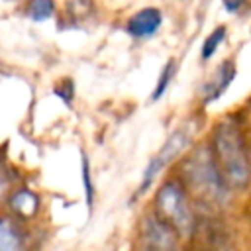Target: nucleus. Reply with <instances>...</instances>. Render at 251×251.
<instances>
[{"instance_id":"1","label":"nucleus","mask_w":251,"mask_h":251,"mask_svg":"<svg viewBox=\"0 0 251 251\" xmlns=\"http://www.w3.org/2000/svg\"><path fill=\"white\" fill-rule=\"evenodd\" d=\"M186 178L192 190L212 204H224L227 192L222 184L220 171L214 163V157L206 145H200L192 151L190 159L186 161Z\"/></svg>"},{"instance_id":"12","label":"nucleus","mask_w":251,"mask_h":251,"mask_svg":"<svg viewBox=\"0 0 251 251\" xmlns=\"http://www.w3.org/2000/svg\"><path fill=\"white\" fill-rule=\"evenodd\" d=\"M226 39V25H218L206 39H204V43H202V49H200V57L206 61V59H210L214 53H216V49L220 47V43Z\"/></svg>"},{"instance_id":"6","label":"nucleus","mask_w":251,"mask_h":251,"mask_svg":"<svg viewBox=\"0 0 251 251\" xmlns=\"http://www.w3.org/2000/svg\"><path fill=\"white\" fill-rule=\"evenodd\" d=\"M161 24H163V14L159 8H143L126 22L124 29L127 35L135 39H147L159 31Z\"/></svg>"},{"instance_id":"5","label":"nucleus","mask_w":251,"mask_h":251,"mask_svg":"<svg viewBox=\"0 0 251 251\" xmlns=\"http://www.w3.org/2000/svg\"><path fill=\"white\" fill-rule=\"evenodd\" d=\"M145 243L153 249H173L176 245L173 226L159 216H145L141 224Z\"/></svg>"},{"instance_id":"13","label":"nucleus","mask_w":251,"mask_h":251,"mask_svg":"<svg viewBox=\"0 0 251 251\" xmlns=\"http://www.w3.org/2000/svg\"><path fill=\"white\" fill-rule=\"evenodd\" d=\"M82 182H84V192H86V208H88V214H90L92 212V202H94V186H92V180H90V165H88L86 155H82Z\"/></svg>"},{"instance_id":"11","label":"nucleus","mask_w":251,"mask_h":251,"mask_svg":"<svg viewBox=\"0 0 251 251\" xmlns=\"http://www.w3.org/2000/svg\"><path fill=\"white\" fill-rule=\"evenodd\" d=\"M20 245H22V241H20L16 227L10 224L8 218H4L0 224V249L2 251H16V249H20Z\"/></svg>"},{"instance_id":"3","label":"nucleus","mask_w":251,"mask_h":251,"mask_svg":"<svg viewBox=\"0 0 251 251\" xmlns=\"http://www.w3.org/2000/svg\"><path fill=\"white\" fill-rule=\"evenodd\" d=\"M155 202H157V210L163 216V220H167L178 231L180 237H188L192 233V226H194L192 212H190L184 192L180 190L176 182H165L159 188Z\"/></svg>"},{"instance_id":"4","label":"nucleus","mask_w":251,"mask_h":251,"mask_svg":"<svg viewBox=\"0 0 251 251\" xmlns=\"http://www.w3.org/2000/svg\"><path fill=\"white\" fill-rule=\"evenodd\" d=\"M192 135H194V129H192V126H188V124L182 126V127H178L175 133L169 135V139L165 141V145L161 147V151H159V153L149 161V165L145 167L143 178H141V184H139L135 196H141V194H145V192L151 188V184L155 182L157 175H159L173 159H176V157L188 147Z\"/></svg>"},{"instance_id":"15","label":"nucleus","mask_w":251,"mask_h":251,"mask_svg":"<svg viewBox=\"0 0 251 251\" xmlns=\"http://www.w3.org/2000/svg\"><path fill=\"white\" fill-rule=\"evenodd\" d=\"M245 0H224V6L227 12H239V8L243 6Z\"/></svg>"},{"instance_id":"9","label":"nucleus","mask_w":251,"mask_h":251,"mask_svg":"<svg viewBox=\"0 0 251 251\" xmlns=\"http://www.w3.org/2000/svg\"><path fill=\"white\" fill-rule=\"evenodd\" d=\"M55 14L53 0H29L27 2V18L33 22H47Z\"/></svg>"},{"instance_id":"8","label":"nucleus","mask_w":251,"mask_h":251,"mask_svg":"<svg viewBox=\"0 0 251 251\" xmlns=\"http://www.w3.org/2000/svg\"><path fill=\"white\" fill-rule=\"evenodd\" d=\"M10 208H12V212H16L20 218L29 220V218L35 216L37 210H39V198H37L31 190L20 188V190H16V192L10 196Z\"/></svg>"},{"instance_id":"10","label":"nucleus","mask_w":251,"mask_h":251,"mask_svg":"<svg viewBox=\"0 0 251 251\" xmlns=\"http://www.w3.org/2000/svg\"><path fill=\"white\" fill-rule=\"evenodd\" d=\"M175 71H176V63H175V59H169V61L165 63V67H163V71H161L159 78H157L155 88H153V94H151V100H153V102H157V100H159V98H161V96L167 92L169 84L173 82Z\"/></svg>"},{"instance_id":"2","label":"nucleus","mask_w":251,"mask_h":251,"mask_svg":"<svg viewBox=\"0 0 251 251\" xmlns=\"http://www.w3.org/2000/svg\"><path fill=\"white\" fill-rule=\"evenodd\" d=\"M216 149L224 169V176L231 186H243L249 178V165L241 145L239 131L233 124L224 122L216 129Z\"/></svg>"},{"instance_id":"7","label":"nucleus","mask_w":251,"mask_h":251,"mask_svg":"<svg viewBox=\"0 0 251 251\" xmlns=\"http://www.w3.org/2000/svg\"><path fill=\"white\" fill-rule=\"evenodd\" d=\"M235 78V65H233V61H224L218 69H216V73L208 78V82L202 86V100H204V104H208V102H212V100H216V98H220L222 94H224V90L231 84V80Z\"/></svg>"},{"instance_id":"14","label":"nucleus","mask_w":251,"mask_h":251,"mask_svg":"<svg viewBox=\"0 0 251 251\" xmlns=\"http://www.w3.org/2000/svg\"><path fill=\"white\" fill-rule=\"evenodd\" d=\"M55 92H57V96H59L67 106H71V102H73V94H75V86H73V82H71L69 78H63V82L55 88Z\"/></svg>"}]
</instances>
